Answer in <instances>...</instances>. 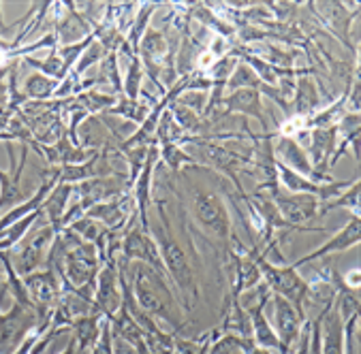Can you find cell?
I'll return each instance as SVG.
<instances>
[{
    "label": "cell",
    "instance_id": "cell-1",
    "mask_svg": "<svg viewBox=\"0 0 361 354\" xmlns=\"http://www.w3.org/2000/svg\"><path fill=\"white\" fill-rule=\"evenodd\" d=\"M126 277L141 310H146L154 318L169 322L178 333L186 327V320L180 318L178 297L171 289L169 277L161 275L146 263L137 260L126 263Z\"/></svg>",
    "mask_w": 361,
    "mask_h": 354
},
{
    "label": "cell",
    "instance_id": "cell-2",
    "mask_svg": "<svg viewBox=\"0 0 361 354\" xmlns=\"http://www.w3.org/2000/svg\"><path fill=\"white\" fill-rule=\"evenodd\" d=\"M159 216H161V222L157 227L150 225V233L159 246V254H161V260L165 265V271H167V277L171 284L178 286V295L182 299V308L184 310H190L199 297V286H197V277H195V271H192V265L184 252V248L178 244V239L173 237L171 233V222H169V214L165 209V203L159 201Z\"/></svg>",
    "mask_w": 361,
    "mask_h": 354
},
{
    "label": "cell",
    "instance_id": "cell-3",
    "mask_svg": "<svg viewBox=\"0 0 361 354\" xmlns=\"http://www.w3.org/2000/svg\"><path fill=\"white\" fill-rule=\"evenodd\" d=\"M259 263V271H261V277L265 279V286L269 289L271 295H280L284 297L288 303H291L300 314L306 316V301L310 297V282H306L295 267H282V265H276L271 260H267L263 254H259L257 258Z\"/></svg>",
    "mask_w": 361,
    "mask_h": 354
},
{
    "label": "cell",
    "instance_id": "cell-4",
    "mask_svg": "<svg viewBox=\"0 0 361 354\" xmlns=\"http://www.w3.org/2000/svg\"><path fill=\"white\" fill-rule=\"evenodd\" d=\"M99 271H101V256L97 246L88 241H80L66 252L62 277H66L68 284H73V289L90 301L94 299Z\"/></svg>",
    "mask_w": 361,
    "mask_h": 354
},
{
    "label": "cell",
    "instance_id": "cell-5",
    "mask_svg": "<svg viewBox=\"0 0 361 354\" xmlns=\"http://www.w3.org/2000/svg\"><path fill=\"white\" fill-rule=\"evenodd\" d=\"M192 214L205 233H209L216 241L225 244L227 252L231 250V218L219 194L209 190H197L192 198Z\"/></svg>",
    "mask_w": 361,
    "mask_h": 354
},
{
    "label": "cell",
    "instance_id": "cell-6",
    "mask_svg": "<svg viewBox=\"0 0 361 354\" xmlns=\"http://www.w3.org/2000/svg\"><path fill=\"white\" fill-rule=\"evenodd\" d=\"M261 190H269L271 203L276 205L278 214H280L288 225H293V227H298V229H308V227H304V222L319 218L321 201H319L314 194L286 192L284 188L278 186V179H276V182L259 184V192H261Z\"/></svg>",
    "mask_w": 361,
    "mask_h": 354
},
{
    "label": "cell",
    "instance_id": "cell-7",
    "mask_svg": "<svg viewBox=\"0 0 361 354\" xmlns=\"http://www.w3.org/2000/svg\"><path fill=\"white\" fill-rule=\"evenodd\" d=\"M39 324L41 318L35 308L13 301L7 312L0 314V354H13Z\"/></svg>",
    "mask_w": 361,
    "mask_h": 354
},
{
    "label": "cell",
    "instance_id": "cell-8",
    "mask_svg": "<svg viewBox=\"0 0 361 354\" xmlns=\"http://www.w3.org/2000/svg\"><path fill=\"white\" fill-rule=\"evenodd\" d=\"M56 233L58 231L51 225H45V227L37 229L35 233H30L22 239V248L18 250L16 258H11L13 269L18 271L20 277H26L39 269H45L47 252L51 248Z\"/></svg>",
    "mask_w": 361,
    "mask_h": 354
},
{
    "label": "cell",
    "instance_id": "cell-9",
    "mask_svg": "<svg viewBox=\"0 0 361 354\" xmlns=\"http://www.w3.org/2000/svg\"><path fill=\"white\" fill-rule=\"evenodd\" d=\"M22 279H24V286L28 291V297H30L41 322L47 320L51 316L58 299H60V293H62V284H60L58 273L54 269L45 267V269H39V271H35Z\"/></svg>",
    "mask_w": 361,
    "mask_h": 354
},
{
    "label": "cell",
    "instance_id": "cell-10",
    "mask_svg": "<svg viewBox=\"0 0 361 354\" xmlns=\"http://www.w3.org/2000/svg\"><path fill=\"white\" fill-rule=\"evenodd\" d=\"M271 305H274V331L278 335L280 354H291L293 348L300 341L302 329L306 324V316L300 314L291 303H288L284 297L280 295H271L269 297Z\"/></svg>",
    "mask_w": 361,
    "mask_h": 354
},
{
    "label": "cell",
    "instance_id": "cell-11",
    "mask_svg": "<svg viewBox=\"0 0 361 354\" xmlns=\"http://www.w3.org/2000/svg\"><path fill=\"white\" fill-rule=\"evenodd\" d=\"M92 308L103 318H111L122 308V291H120V277H118V256H109V258H105L101 263Z\"/></svg>",
    "mask_w": 361,
    "mask_h": 354
},
{
    "label": "cell",
    "instance_id": "cell-12",
    "mask_svg": "<svg viewBox=\"0 0 361 354\" xmlns=\"http://www.w3.org/2000/svg\"><path fill=\"white\" fill-rule=\"evenodd\" d=\"M271 150H274V156H278L276 160L278 163H282L284 167H288L291 171H295V173H300L302 177H306V179H310V182H317V184H327V182H331V177L329 175H323V173H319L314 167H312V163H310V158H308V152L300 146V141H295V139H291V137H278L276 139V146H271Z\"/></svg>",
    "mask_w": 361,
    "mask_h": 354
},
{
    "label": "cell",
    "instance_id": "cell-13",
    "mask_svg": "<svg viewBox=\"0 0 361 354\" xmlns=\"http://www.w3.org/2000/svg\"><path fill=\"white\" fill-rule=\"evenodd\" d=\"M9 160L13 165L11 173H5L0 169V211H11L13 207L22 205L24 201H28L32 194H28V190L22 188V173L28 160V146H22V160L20 165L16 163V154L13 150H9Z\"/></svg>",
    "mask_w": 361,
    "mask_h": 354
},
{
    "label": "cell",
    "instance_id": "cell-14",
    "mask_svg": "<svg viewBox=\"0 0 361 354\" xmlns=\"http://www.w3.org/2000/svg\"><path fill=\"white\" fill-rule=\"evenodd\" d=\"M359 241H361V218H359V214H353V216L348 218V222L344 225V229H340L336 235H331V239H329V241H325L321 248H317V250H314V252H310L308 256H304V258L295 260L291 267L300 269L302 265H308V263H312V260L325 258L327 254L346 252V250L355 248Z\"/></svg>",
    "mask_w": 361,
    "mask_h": 354
},
{
    "label": "cell",
    "instance_id": "cell-15",
    "mask_svg": "<svg viewBox=\"0 0 361 354\" xmlns=\"http://www.w3.org/2000/svg\"><path fill=\"white\" fill-rule=\"evenodd\" d=\"M334 299L317 316L321 331V354H344V322Z\"/></svg>",
    "mask_w": 361,
    "mask_h": 354
},
{
    "label": "cell",
    "instance_id": "cell-16",
    "mask_svg": "<svg viewBox=\"0 0 361 354\" xmlns=\"http://www.w3.org/2000/svg\"><path fill=\"white\" fill-rule=\"evenodd\" d=\"M336 141H338V122L327 126V128L310 130V154H308V158H310L312 167L323 175H329L327 163L334 156Z\"/></svg>",
    "mask_w": 361,
    "mask_h": 354
},
{
    "label": "cell",
    "instance_id": "cell-17",
    "mask_svg": "<svg viewBox=\"0 0 361 354\" xmlns=\"http://www.w3.org/2000/svg\"><path fill=\"white\" fill-rule=\"evenodd\" d=\"M225 109H223V118L231 115V113H242V115H250L255 120L261 122V126H267V120L263 115V107H261V92L259 90H250V88H240L233 90L225 101H223Z\"/></svg>",
    "mask_w": 361,
    "mask_h": 354
},
{
    "label": "cell",
    "instance_id": "cell-18",
    "mask_svg": "<svg viewBox=\"0 0 361 354\" xmlns=\"http://www.w3.org/2000/svg\"><path fill=\"white\" fill-rule=\"evenodd\" d=\"M101 320H103V316L97 314V312H92L88 316L78 318L73 324H71L68 331H73V339H75L78 350L82 354H90L92 348L97 346L99 335H101Z\"/></svg>",
    "mask_w": 361,
    "mask_h": 354
},
{
    "label": "cell",
    "instance_id": "cell-19",
    "mask_svg": "<svg viewBox=\"0 0 361 354\" xmlns=\"http://www.w3.org/2000/svg\"><path fill=\"white\" fill-rule=\"evenodd\" d=\"M75 194V184H64V182H58L56 188L49 192V196L45 198L43 203V211L45 216L49 218V225L60 231V220L64 216V211L68 209V201L71 196Z\"/></svg>",
    "mask_w": 361,
    "mask_h": 354
},
{
    "label": "cell",
    "instance_id": "cell-20",
    "mask_svg": "<svg viewBox=\"0 0 361 354\" xmlns=\"http://www.w3.org/2000/svg\"><path fill=\"white\" fill-rule=\"evenodd\" d=\"M319 103H321V99H319V90H317L314 82L304 77L295 84L293 99H291V105L288 107H293L295 115L306 118V113H312L319 107Z\"/></svg>",
    "mask_w": 361,
    "mask_h": 354
},
{
    "label": "cell",
    "instance_id": "cell-21",
    "mask_svg": "<svg viewBox=\"0 0 361 354\" xmlns=\"http://www.w3.org/2000/svg\"><path fill=\"white\" fill-rule=\"evenodd\" d=\"M157 9L154 3H146V5H141L137 7V15H135V22L128 30V34L124 37V45L137 56V47H139V41L143 39V34H146L148 30V22L152 18V11Z\"/></svg>",
    "mask_w": 361,
    "mask_h": 354
},
{
    "label": "cell",
    "instance_id": "cell-22",
    "mask_svg": "<svg viewBox=\"0 0 361 354\" xmlns=\"http://www.w3.org/2000/svg\"><path fill=\"white\" fill-rule=\"evenodd\" d=\"M24 58H26V62L30 66H35L37 70H41L45 77H49L54 82H64L66 75H68V68L64 66V62H62V58L58 56L56 49H51L45 60H37V58H30V56H24Z\"/></svg>",
    "mask_w": 361,
    "mask_h": 354
},
{
    "label": "cell",
    "instance_id": "cell-23",
    "mask_svg": "<svg viewBox=\"0 0 361 354\" xmlns=\"http://www.w3.org/2000/svg\"><path fill=\"white\" fill-rule=\"evenodd\" d=\"M150 113V107L146 103H141V101H130V99H120L118 105H114L111 109L103 111V115H116V118H126L130 120L133 124H141L143 120L148 118Z\"/></svg>",
    "mask_w": 361,
    "mask_h": 354
},
{
    "label": "cell",
    "instance_id": "cell-24",
    "mask_svg": "<svg viewBox=\"0 0 361 354\" xmlns=\"http://www.w3.org/2000/svg\"><path fill=\"white\" fill-rule=\"evenodd\" d=\"M56 90H58V82H54V80H49V77H45L43 73H39V75H30L28 80H26V84H24V94H26V99L30 101V99H35V101H43V99H49V96H54L56 94Z\"/></svg>",
    "mask_w": 361,
    "mask_h": 354
},
{
    "label": "cell",
    "instance_id": "cell-25",
    "mask_svg": "<svg viewBox=\"0 0 361 354\" xmlns=\"http://www.w3.org/2000/svg\"><path fill=\"white\" fill-rule=\"evenodd\" d=\"M101 73L97 77V84H109L114 92H122V82H120V70H118V51H109L101 62Z\"/></svg>",
    "mask_w": 361,
    "mask_h": 354
},
{
    "label": "cell",
    "instance_id": "cell-26",
    "mask_svg": "<svg viewBox=\"0 0 361 354\" xmlns=\"http://www.w3.org/2000/svg\"><path fill=\"white\" fill-rule=\"evenodd\" d=\"M338 207H350L353 214H359V179L348 190H344L342 194H338L334 201L321 203V207H319V218L325 216L327 211H331V209H338Z\"/></svg>",
    "mask_w": 361,
    "mask_h": 354
},
{
    "label": "cell",
    "instance_id": "cell-27",
    "mask_svg": "<svg viewBox=\"0 0 361 354\" xmlns=\"http://www.w3.org/2000/svg\"><path fill=\"white\" fill-rule=\"evenodd\" d=\"M143 64L139 60V56H135L128 64V73H126V82L122 84V92L126 99L130 101H139V94H141V80H143Z\"/></svg>",
    "mask_w": 361,
    "mask_h": 354
},
{
    "label": "cell",
    "instance_id": "cell-28",
    "mask_svg": "<svg viewBox=\"0 0 361 354\" xmlns=\"http://www.w3.org/2000/svg\"><path fill=\"white\" fill-rule=\"evenodd\" d=\"M75 103L82 109H86L88 113H103V111H107V109H111L116 105V99L111 94H99L94 90H88V92H82L75 99Z\"/></svg>",
    "mask_w": 361,
    "mask_h": 354
},
{
    "label": "cell",
    "instance_id": "cell-29",
    "mask_svg": "<svg viewBox=\"0 0 361 354\" xmlns=\"http://www.w3.org/2000/svg\"><path fill=\"white\" fill-rule=\"evenodd\" d=\"M171 120L182 128V130H190V132H197L199 126H201V118L184 103H173L171 111H169Z\"/></svg>",
    "mask_w": 361,
    "mask_h": 354
},
{
    "label": "cell",
    "instance_id": "cell-30",
    "mask_svg": "<svg viewBox=\"0 0 361 354\" xmlns=\"http://www.w3.org/2000/svg\"><path fill=\"white\" fill-rule=\"evenodd\" d=\"M205 354H244L242 350V337L233 333H223V337L212 339Z\"/></svg>",
    "mask_w": 361,
    "mask_h": 354
},
{
    "label": "cell",
    "instance_id": "cell-31",
    "mask_svg": "<svg viewBox=\"0 0 361 354\" xmlns=\"http://www.w3.org/2000/svg\"><path fill=\"white\" fill-rule=\"evenodd\" d=\"M109 51L99 43V41H94L90 47H88V51H84L82 53V58L78 60V66L73 68V70H71V73H73L75 77H80V75H84L86 73V70L92 66V64H97V62H101L105 56H107Z\"/></svg>",
    "mask_w": 361,
    "mask_h": 354
},
{
    "label": "cell",
    "instance_id": "cell-32",
    "mask_svg": "<svg viewBox=\"0 0 361 354\" xmlns=\"http://www.w3.org/2000/svg\"><path fill=\"white\" fill-rule=\"evenodd\" d=\"M90 354H114V335H111V322L109 318L101 320V335L97 346L92 348Z\"/></svg>",
    "mask_w": 361,
    "mask_h": 354
},
{
    "label": "cell",
    "instance_id": "cell-33",
    "mask_svg": "<svg viewBox=\"0 0 361 354\" xmlns=\"http://www.w3.org/2000/svg\"><path fill=\"white\" fill-rule=\"evenodd\" d=\"M295 354H310V322H306L302 329L300 341L295 346Z\"/></svg>",
    "mask_w": 361,
    "mask_h": 354
},
{
    "label": "cell",
    "instance_id": "cell-34",
    "mask_svg": "<svg viewBox=\"0 0 361 354\" xmlns=\"http://www.w3.org/2000/svg\"><path fill=\"white\" fill-rule=\"evenodd\" d=\"M60 354H82V352L78 350V343H75V339L71 337V339H68V343H66V348H64Z\"/></svg>",
    "mask_w": 361,
    "mask_h": 354
}]
</instances>
